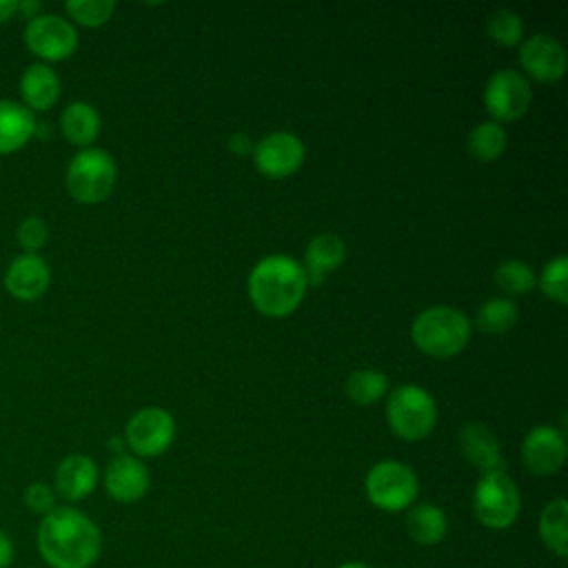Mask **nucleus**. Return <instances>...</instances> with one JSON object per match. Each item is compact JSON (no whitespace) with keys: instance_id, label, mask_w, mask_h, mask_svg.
<instances>
[{"instance_id":"nucleus-1","label":"nucleus","mask_w":568,"mask_h":568,"mask_svg":"<svg viewBox=\"0 0 568 568\" xmlns=\"http://www.w3.org/2000/svg\"><path fill=\"white\" fill-rule=\"evenodd\" d=\"M36 546L49 568H91L102 552V532L82 510L55 506L40 519Z\"/></svg>"},{"instance_id":"nucleus-2","label":"nucleus","mask_w":568,"mask_h":568,"mask_svg":"<svg viewBox=\"0 0 568 568\" xmlns=\"http://www.w3.org/2000/svg\"><path fill=\"white\" fill-rule=\"evenodd\" d=\"M304 266L288 255L262 257L248 273V297L266 317L291 315L306 295Z\"/></svg>"},{"instance_id":"nucleus-3","label":"nucleus","mask_w":568,"mask_h":568,"mask_svg":"<svg viewBox=\"0 0 568 568\" xmlns=\"http://www.w3.org/2000/svg\"><path fill=\"white\" fill-rule=\"evenodd\" d=\"M413 344L435 359H448L464 351L470 339L468 317L453 306H430L410 324Z\"/></svg>"},{"instance_id":"nucleus-4","label":"nucleus","mask_w":568,"mask_h":568,"mask_svg":"<svg viewBox=\"0 0 568 568\" xmlns=\"http://www.w3.org/2000/svg\"><path fill=\"white\" fill-rule=\"evenodd\" d=\"M521 510V495L506 470L484 473L473 490L475 519L488 530L510 528Z\"/></svg>"},{"instance_id":"nucleus-5","label":"nucleus","mask_w":568,"mask_h":568,"mask_svg":"<svg viewBox=\"0 0 568 568\" xmlns=\"http://www.w3.org/2000/svg\"><path fill=\"white\" fill-rule=\"evenodd\" d=\"M435 419V399L417 384L397 386L386 402V422L390 430L406 442H419L430 435Z\"/></svg>"},{"instance_id":"nucleus-6","label":"nucleus","mask_w":568,"mask_h":568,"mask_svg":"<svg viewBox=\"0 0 568 568\" xmlns=\"http://www.w3.org/2000/svg\"><path fill=\"white\" fill-rule=\"evenodd\" d=\"M115 175L118 169L113 158L102 149L87 146L69 162L64 182L73 200L82 204H98L111 195Z\"/></svg>"},{"instance_id":"nucleus-7","label":"nucleus","mask_w":568,"mask_h":568,"mask_svg":"<svg viewBox=\"0 0 568 568\" xmlns=\"http://www.w3.org/2000/svg\"><path fill=\"white\" fill-rule=\"evenodd\" d=\"M368 501L384 513H402L417 499L419 481L413 468L402 462H377L364 479Z\"/></svg>"},{"instance_id":"nucleus-8","label":"nucleus","mask_w":568,"mask_h":568,"mask_svg":"<svg viewBox=\"0 0 568 568\" xmlns=\"http://www.w3.org/2000/svg\"><path fill=\"white\" fill-rule=\"evenodd\" d=\"M532 102V89L528 80L513 71L499 69L495 71L484 87V104L495 122H510L521 118Z\"/></svg>"},{"instance_id":"nucleus-9","label":"nucleus","mask_w":568,"mask_h":568,"mask_svg":"<svg viewBox=\"0 0 568 568\" xmlns=\"http://www.w3.org/2000/svg\"><path fill=\"white\" fill-rule=\"evenodd\" d=\"M24 44L33 55L47 62H58L67 60L75 51L78 33L64 18L55 13H40L27 22Z\"/></svg>"},{"instance_id":"nucleus-10","label":"nucleus","mask_w":568,"mask_h":568,"mask_svg":"<svg viewBox=\"0 0 568 568\" xmlns=\"http://www.w3.org/2000/svg\"><path fill=\"white\" fill-rule=\"evenodd\" d=\"M175 437V419L169 410L158 406H146L138 410L129 424L124 439L138 457H158L162 455Z\"/></svg>"},{"instance_id":"nucleus-11","label":"nucleus","mask_w":568,"mask_h":568,"mask_svg":"<svg viewBox=\"0 0 568 568\" xmlns=\"http://www.w3.org/2000/svg\"><path fill=\"white\" fill-rule=\"evenodd\" d=\"M304 153V144L297 135L275 131L253 146V162L262 175L280 180L293 175L302 166Z\"/></svg>"},{"instance_id":"nucleus-12","label":"nucleus","mask_w":568,"mask_h":568,"mask_svg":"<svg viewBox=\"0 0 568 568\" xmlns=\"http://www.w3.org/2000/svg\"><path fill=\"white\" fill-rule=\"evenodd\" d=\"M521 459L530 475L550 477L566 462V439L564 433L552 426L532 428L521 444Z\"/></svg>"},{"instance_id":"nucleus-13","label":"nucleus","mask_w":568,"mask_h":568,"mask_svg":"<svg viewBox=\"0 0 568 568\" xmlns=\"http://www.w3.org/2000/svg\"><path fill=\"white\" fill-rule=\"evenodd\" d=\"M524 71L539 82H555L566 73V51L559 40L548 33H535L519 47Z\"/></svg>"},{"instance_id":"nucleus-14","label":"nucleus","mask_w":568,"mask_h":568,"mask_svg":"<svg viewBox=\"0 0 568 568\" xmlns=\"http://www.w3.org/2000/svg\"><path fill=\"white\" fill-rule=\"evenodd\" d=\"M149 470L133 455H115L104 470V488L120 504H135L149 490Z\"/></svg>"},{"instance_id":"nucleus-15","label":"nucleus","mask_w":568,"mask_h":568,"mask_svg":"<svg viewBox=\"0 0 568 568\" xmlns=\"http://www.w3.org/2000/svg\"><path fill=\"white\" fill-rule=\"evenodd\" d=\"M49 264L38 253H22L9 264L4 273V288L16 300L31 302L44 295V291L49 288Z\"/></svg>"},{"instance_id":"nucleus-16","label":"nucleus","mask_w":568,"mask_h":568,"mask_svg":"<svg viewBox=\"0 0 568 568\" xmlns=\"http://www.w3.org/2000/svg\"><path fill=\"white\" fill-rule=\"evenodd\" d=\"M459 453L464 455V459L470 466L481 470V475L493 473V470H506L499 439L495 437V433L488 426H484L479 422H468L466 426H462Z\"/></svg>"},{"instance_id":"nucleus-17","label":"nucleus","mask_w":568,"mask_h":568,"mask_svg":"<svg viewBox=\"0 0 568 568\" xmlns=\"http://www.w3.org/2000/svg\"><path fill=\"white\" fill-rule=\"evenodd\" d=\"M98 486V466L89 455H67L53 475V490L67 501H82Z\"/></svg>"},{"instance_id":"nucleus-18","label":"nucleus","mask_w":568,"mask_h":568,"mask_svg":"<svg viewBox=\"0 0 568 568\" xmlns=\"http://www.w3.org/2000/svg\"><path fill=\"white\" fill-rule=\"evenodd\" d=\"M344 257H346V244L342 242V237L333 233L315 235L308 242L304 253V273H306L308 286H320L331 271L342 266Z\"/></svg>"},{"instance_id":"nucleus-19","label":"nucleus","mask_w":568,"mask_h":568,"mask_svg":"<svg viewBox=\"0 0 568 568\" xmlns=\"http://www.w3.org/2000/svg\"><path fill=\"white\" fill-rule=\"evenodd\" d=\"M20 95L29 111H47L60 98V78L44 62L29 64L20 75Z\"/></svg>"},{"instance_id":"nucleus-20","label":"nucleus","mask_w":568,"mask_h":568,"mask_svg":"<svg viewBox=\"0 0 568 568\" xmlns=\"http://www.w3.org/2000/svg\"><path fill=\"white\" fill-rule=\"evenodd\" d=\"M33 111L13 100H0V153L22 149L36 135Z\"/></svg>"},{"instance_id":"nucleus-21","label":"nucleus","mask_w":568,"mask_h":568,"mask_svg":"<svg viewBox=\"0 0 568 568\" xmlns=\"http://www.w3.org/2000/svg\"><path fill=\"white\" fill-rule=\"evenodd\" d=\"M406 532L419 546H437L448 532V519L435 504H417L406 513Z\"/></svg>"},{"instance_id":"nucleus-22","label":"nucleus","mask_w":568,"mask_h":568,"mask_svg":"<svg viewBox=\"0 0 568 568\" xmlns=\"http://www.w3.org/2000/svg\"><path fill=\"white\" fill-rule=\"evenodd\" d=\"M539 539L559 559L568 557V501L557 497L548 501L539 515Z\"/></svg>"},{"instance_id":"nucleus-23","label":"nucleus","mask_w":568,"mask_h":568,"mask_svg":"<svg viewBox=\"0 0 568 568\" xmlns=\"http://www.w3.org/2000/svg\"><path fill=\"white\" fill-rule=\"evenodd\" d=\"M62 135L75 146H89L100 133V115L89 102H71L60 115Z\"/></svg>"},{"instance_id":"nucleus-24","label":"nucleus","mask_w":568,"mask_h":568,"mask_svg":"<svg viewBox=\"0 0 568 568\" xmlns=\"http://www.w3.org/2000/svg\"><path fill=\"white\" fill-rule=\"evenodd\" d=\"M506 131L499 122L490 120V122H481L477 124L470 133H468V140H466V146H468V153L477 160V162H493L497 160L504 149H506Z\"/></svg>"},{"instance_id":"nucleus-25","label":"nucleus","mask_w":568,"mask_h":568,"mask_svg":"<svg viewBox=\"0 0 568 568\" xmlns=\"http://www.w3.org/2000/svg\"><path fill=\"white\" fill-rule=\"evenodd\" d=\"M519 311L515 306V302H510L508 297H488L475 315L477 328L488 333V335H499L510 331L517 324Z\"/></svg>"},{"instance_id":"nucleus-26","label":"nucleus","mask_w":568,"mask_h":568,"mask_svg":"<svg viewBox=\"0 0 568 568\" xmlns=\"http://www.w3.org/2000/svg\"><path fill=\"white\" fill-rule=\"evenodd\" d=\"M388 388V379L382 371L375 368H359L353 371L346 379V395L351 402L359 406H368L377 402Z\"/></svg>"},{"instance_id":"nucleus-27","label":"nucleus","mask_w":568,"mask_h":568,"mask_svg":"<svg viewBox=\"0 0 568 568\" xmlns=\"http://www.w3.org/2000/svg\"><path fill=\"white\" fill-rule=\"evenodd\" d=\"M495 282L501 291L510 293V295H524L528 291L535 288L537 277L535 271L521 262V260H504L497 268H495Z\"/></svg>"},{"instance_id":"nucleus-28","label":"nucleus","mask_w":568,"mask_h":568,"mask_svg":"<svg viewBox=\"0 0 568 568\" xmlns=\"http://www.w3.org/2000/svg\"><path fill=\"white\" fill-rule=\"evenodd\" d=\"M539 288L546 297H550L557 304L568 302V257L566 255H557L544 266L539 275Z\"/></svg>"},{"instance_id":"nucleus-29","label":"nucleus","mask_w":568,"mask_h":568,"mask_svg":"<svg viewBox=\"0 0 568 568\" xmlns=\"http://www.w3.org/2000/svg\"><path fill=\"white\" fill-rule=\"evenodd\" d=\"M486 31L490 40H495L501 47H515L524 36V22L521 18L510 9H499L490 13L486 22Z\"/></svg>"},{"instance_id":"nucleus-30","label":"nucleus","mask_w":568,"mask_h":568,"mask_svg":"<svg viewBox=\"0 0 568 568\" xmlns=\"http://www.w3.org/2000/svg\"><path fill=\"white\" fill-rule=\"evenodd\" d=\"M64 9L82 27H100L109 22V18L113 16L115 2L113 0H69Z\"/></svg>"},{"instance_id":"nucleus-31","label":"nucleus","mask_w":568,"mask_h":568,"mask_svg":"<svg viewBox=\"0 0 568 568\" xmlns=\"http://www.w3.org/2000/svg\"><path fill=\"white\" fill-rule=\"evenodd\" d=\"M16 237L20 242V246L27 248V253H36L38 248L44 246V242L49 237V229H47V224L40 217L31 215V217H27V220H22L18 224Z\"/></svg>"},{"instance_id":"nucleus-32","label":"nucleus","mask_w":568,"mask_h":568,"mask_svg":"<svg viewBox=\"0 0 568 568\" xmlns=\"http://www.w3.org/2000/svg\"><path fill=\"white\" fill-rule=\"evenodd\" d=\"M55 499H58V495H55L53 486H49L44 481H33L24 488V506L40 517L49 515L55 508Z\"/></svg>"},{"instance_id":"nucleus-33","label":"nucleus","mask_w":568,"mask_h":568,"mask_svg":"<svg viewBox=\"0 0 568 568\" xmlns=\"http://www.w3.org/2000/svg\"><path fill=\"white\" fill-rule=\"evenodd\" d=\"M16 557V548L11 537L0 528V568H9L13 564Z\"/></svg>"},{"instance_id":"nucleus-34","label":"nucleus","mask_w":568,"mask_h":568,"mask_svg":"<svg viewBox=\"0 0 568 568\" xmlns=\"http://www.w3.org/2000/svg\"><path fill=\"white\" fill-rule=\"evenodd\" d=\"M229 149L237 155H246V153L253 151V142L246 133H235V135L229 138Z\"/></svg>"},{"instance_id":"nucleus-35","label":"nucleus","mask_w":568,"mask_h":568,"mask_svg":"<svg viewBox=\"0 0 568 568\" xmlns=\"http://www.w3.org/2000/svg\"><path fill=\"white\" fill-rule=\"evenodd\" d=\"M38 9H40L38 0H18V13L29 18V20L38 16Z\"/></svg>"},{"instance_id":"nucleus-36","label":"nucleus","mask_w":568,"mask_h":568,"mask_svg":"<svg viewBox=\"0 0 568 568\" xmlns=\"http://www.w3.org/2000/svg\"><path fill=\"white\" fill-rule=\"evenodd\" d=\"M18 13V0H0V22L13 18Z\"/></svg>"},{"instance_id":"nucleus-37","label":"nucleus","mask_w":568,"mask_h":568,"mask_svg":"<svg viewBox=\"0 0 568 568\" xmlns=\"http://www.w3.org/2000/svg\"><path fill=\"white\" fill-rule=\"evenodd\" d=\"M122 442H124L122 437H111V439H109V448H111L113 453L122 455Z\"/></svg>"},{"instance_id":"nucleus-38","label":"nucleus","mask_w":568,"mask_h":568,"mask_svg":"<svg viewBox=\"0 0 568 568\" xmlns=\"http://www.w3.org/2000/svg\"><path fill=\"white\" fill-rule=\"evenodd\" d=\"M337 568H373V566H368V564H364V561H344V564H339Z\"/></svg>"}]
</instances>
